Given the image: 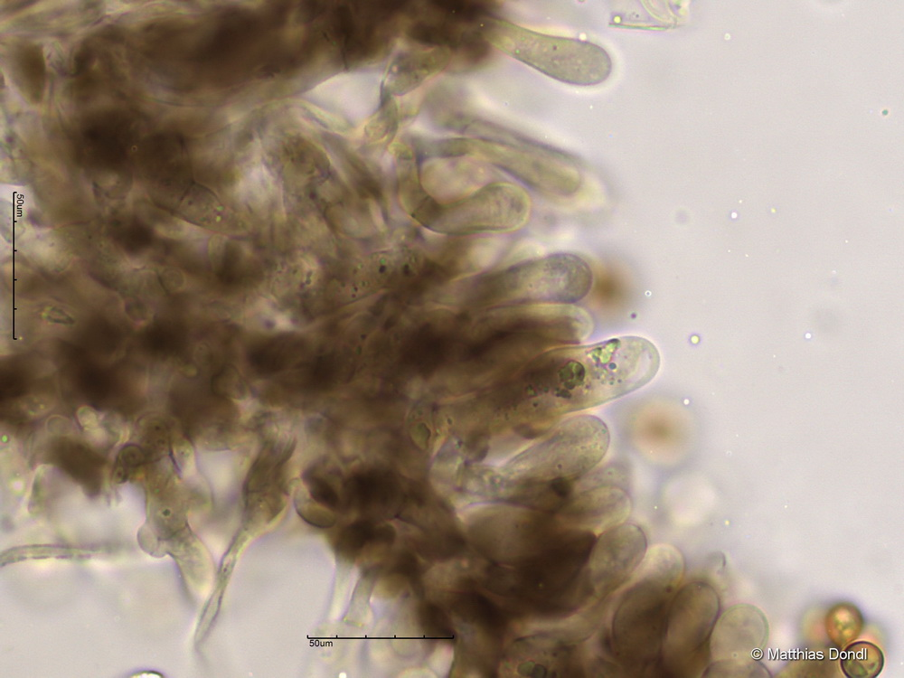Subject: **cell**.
<instances>
[{
	"label": "cell",
	"mask_w": 904,
	"mask_h": 678,
	"mask_svg": "<svg viewBox=\"0 0 904 678\" xmlns=\"http://www.w3.org/2000/svg\"><path fill=\"white\" fill-rule=\"evenodd\" d=\"M502 234L488 233L476 239L461 259V268L467 273L487 269L500 261L507 246Z\"/></svg>",
	"instance_id": "obj_13"
},
{
	"label": "cell",
	"mask_w": 904,
	"mask_h": 678,
	"mask_svg": "<svg viewBox=\"0 0 904 678\" xmlns=\"http://www.w3.org/2000/svg\"><path fill=\"white\" fill-rule=\"evenodd\" d=\"M593 273L580 256L560 252L520 265L507 282L512 298L573 305L589 292Z\"/></svg>",
	"instance_id": "obj_8"
},
{
	"label": "cell",
	"mask_w": 904,
	"mask_h": 678,
	"mask_svg": "<svg viewBox=\"0 0 904 678\" xmlns=\"http://www.w3.org/2000/svg\"><path fill=\"white\" fill-rule=\"evenodd\" d=\"M444 150L450 156L468 155L497 165L547 195L567 197L581 184L580 172L571 158L540 145L457 137L446 139Z\"/></svg>",
	"instance_id": "obj_5"
},
{
	"label": "cell",
	"mask_w": 904,
	"mask_h": 678,
	"mask_svg": "<svg viewBox=\"0 0 904 678\" xmlns=\"http://www.w3.org/2000/svg\"><path fill=\"white\" fill-rule=\"evenodd\" d=\"M452 56L447 50L409 45L392 60L382 83V98L407 94L428 79L449 72Z\"/></svg>",
	"instance_id": "obj_11"
},
{
	"label": "cell",
	"mask_w": 904,
	"mask_h": 678,
	"mask_svg": "<svg viewBox=\"0 0 904 678\" xmlns=\"http://www.w3.org/2000/svg\"><path fill=\"white\" fill-rule=\"evenodd\" d=\"M419 179L428 196L445 206L457 203L494 182L483 160L468 155L431 159L419 170Z\"/></svg>",
	"instance_id": "obj_10"
},
{
	"label": "cell",
	"mask_w": 904,
	"mask_h": 678,
	"mask_svg": "<svg viewBox=\"0 0 904 678\" xmlns=\"http://www.w3.org/2000/svg\"><path fill=\"white\" fill-rule=\"evenodd\" d=\"M884 656L872 643L859 641L848 645L841 657V667L849 678H874L881 671Z\"/></svg>",
	"instance_id": "obj_12"
},
{
	"label": "cell",
	"mask_w": 904,
	"mask_h": 678,
	"mask_svg": "<svg viewBox=\"0 0 904 678\" xmlns=\"http://www.w3.org/2000/svg\"><path fill=\"white\" fill-rule=\"evenodd\" d=\"M485 34L494 49L568 84L598 85L612 71L609 54L588 41L539 33L496 16L487 23Z\"/></svg>",
	"instance_id": "obj_4"
},
{
	"label": "cell",
	"mask_w": 904,
	"mask_h": 678,
	"mask_svg": "<svg viewBox=\"0 0 904 678\" xmlns=\"http://www.w3.org/2000/svg\"><path fill=\"white\" fill-rule=\"evenodd\" d=\"M494 1H410L402 36L409 45L447 50L449 73H466L486 66L493 55L485 28L495 17Z\"/></svg>",
	"instance_id": "obj_3"
},
{
	"label": "cell",
	"mask_w": 904,
	"mask_h": 678,
	"mask_svg": "<svg viewBox=\"0 0 904 678\" xmlns=\"http://www.w3.org/2000/svg\"><path fill=\"white\" fill-rule=\"evenodd\" d=\"M656 347L639 336H621L549 351L530 371L527 413L541 432L561 417L626 395L656 374Z\"/></svg>",
	"instance_id": "obj_1"
},
{
	"label": "cell",
	"mask_w": 904,
	"mask_h": 678,
	"mask_svg": "<svg viewBox=\"0 0 904 678\" xmlns=\"http://www.w3.org/2000/svg\"><path fill=\"white\" fill-rule=\"evenodd\" d=\"M400 114L392 98H383L379 111L370 124V136L378 142H390L399 128Z\"/></svg>",
	"instance_id": "obj_14"
},
{
	"label": "cell",
	"mask_w": 904,
	"mask_h": 678,
	"mask_svg": "<svg viewBox=\"0 0 904 678\" xmlns=\"http://www.w3.org/2000/svg\"><path fill=\"white\" fill-rule=\"evenodd\" d=\"M531 211V199L523 188L507 182H491L471 196L445 206L432 227L445 233L502 234L522 228Z\"/></svg>",
	"instance_id": "obj_7"
},
{
	"label": "cell",
	"mask_w": 904,
	"mask_h": 678,
	"mask_svg": "<svg viewBox=\"0 0 904 678\" xmlns=\"http://www.w3.org/2000/svg\"><path fill=\"white\" fill-rule=\"evenodd\" d=\"M683 574V560L669 545L646 551L617 598L603 643L617 671L645 673L661 657L673 598Z\"/></svg>",
	"instance_id": "obj_2"
},
{
	"label": "cell",
	"mask_w": 904,
	"mask_h": 678,
	"mask_svg": "<svg viewBox=\"0 0 904 678\" xmlns=\"http://www.w3.org/2000/svg\"><path fill=\"white\" fill-rule=\"evenodd\" d=\"M719 611L717 594L709 585L691 582L676 591L669 609L661 659L667 672H693Z\"/></svg>",
	"instance_id": "obj_6"
},
{
	"label": "cell",
	"mask_w": 904,
	"mask_h": 678,
	"mask_svg": "<svg viewBox=\"0 0 904 678\" xmlns=\"http://www.w3.org/2000/svg\"><path fill=\"white\" fill-rule=\"evenodd\" d=\"M646 551L645 535L635 524L624 523L600 534L586 566L594 599L600 603L619 589L630 579Z\"/></svg>",
	"instance_id": "obj_9"
}]
</instances>
